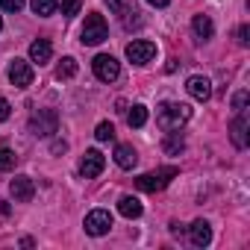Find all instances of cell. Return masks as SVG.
<instances>
[{
	"label": "cell",
	"instance_id": "cell-1",
	"mask_svg": "<svg viewBox=\"0 0 250 250\" xmlns=\"http://www.w3.org/2000/svg\"><path fill=\"white\" fill-rule=\"evenodd\" d=\"M188 118H191V109L186 103H162L156 109V124H159V130H165V133L180 130Z\"/></svg>",
	"mask_w": 250,
	"mask_h": 250
},
{
	"label": "cell",
	"instance_id": "cell-2",
	"mask_svg": "<svg viewBox=\"0 0 250 250\" xmlns=\"http://www.w3.org/2000/svg\"><path fill=\"white\" fill-rule=\"evenodd\" d=\"M59 130V112L56 109H39L33 118H30V133L39 136V139H47Z\"/></svg>",
	"mask_w": 250,
	"mask_h": 250
},
{
	"label": "cell",
	"instance_id": "cell-3",
	"mask_svg": "<svg viewBox=\"0 0 250 250\" xmlns=\"http://www.w3.org/2000/svg\"><path fill=\"white\" fill-rule=\"evenodd\" d=\"M106 36H109L106 18L97 15V12H91L85 18V27H83V44H100V42H106Z\"/></svg>",
	"mask_w": 250,
	"mask_h": 250
},
{
	"label": "cell",
	"instance_id": "cell-4",
	"mask_svg": "<svg viewBox=\"0 0 250 250\" xmlns=\"http://www.w3.org/2000/svg\"><path fill=\"white\" fill-rule=\"evenodd\" d=\"M177 174H180L177 168H162V171H153V174H142V177L136 180V186H139L142 191H162Z\"/></svg>",
	"mask_w": 250,
	"mask_h": 250
},
{
	"label": "cell",
	"instance_id": "cell-5",
	"mask_svg": "<svg viewBox=\"0 0 250 250\" xmlns=\"http://www.w3.org/2000/svg\"><path fill=\"white\" fill-rule=\"evenodd\" d=\"M91 68H94V77H97L100 83H115V80H118V74H121V65H118V59H115V56H109V53H100V56H94Z\"/></svg>",
	"mask_w": 250,
	"mask_h": 250
},
{
	"label": "cell",
	"instance_id": "cell-6",
	"mask_svg": "<svg viewBox=\"0 0 250 250\" xmlns=\"http://www.w3.org/2000/svg\"><path fill=\"white\" fill-rule=\"evenodd\" d=\"M153 56H156V44L147 42V39H136V42L127 44V59L133 65H147Z\"/></svg>",
	"mask_w": 250,
	"mask_h": 250
},
{
	"label": "cell",
	"instance_id": "cell-7",
	"mask_svg": "<svg viewBox=\"0 0 250 250\" xmlns=\"http://www.w3.org/2000/svg\"><path fill=\"white\" fill-rule=\"evenodd\" d=\"M33 77H36V71H33V65H30L27 59H12V62H9V83H12L15 88L33 85Z\"/></svg>",
	"mask_w": 250,
	"mask_h": 250
},
{
	"label": "cell",
	"instance_id": "cell-8",
	"mask_svg": "<svg viewBox=\"0 0 250 250\" xmlns=\"http://www.w3.org/2000/svg\"><path fill=\"white\" fill-rule=\"evenodd\" d=\"M112 229V212L106 209H94L85 215V232L88 235H106Z\"/></svg>",
	"mask_w": 250,
	"mask_h": 250
},
{
	"label": "cell",
	"instance_id": "cell-9",
	"mask_svg": "<svg viewBox=\"0 0 250 250\" xmlns=\"http://www.w3.org/2000/svg\"><path fill=\"white\" fill-rule=\"evenodd\" d=\"M103 168H106V156H103L100 150H85V156H83V162H80V174H83L85 180H94V177H100Z\"/></svg>",
	"mask_w": 250,
	"mask_h": 250
},
{
	"label": "cell",
	"instance_id": "cell-10",
	"mask_svg": "<svg viewBox=\"0 0 250 250\" xmlns=\"http://www.w3.org/2000/svg\"><path fill=\"white\" fill-rule=\"evenodd\" d=\"M9 191H12V197H15L18 203H30L33 194H36V183H33L30 177H15V180L9 183Z\"/></svg>",
	"mask_w": 250,
	"mask_h": 250
},
{
	"label": "cell",
	"instance_id": "cell-11",
	"mask_svg": "<svg viewBox=\"0 0 250 250\" xmlns=\"http://www.w3.org/2000/svg\"><path fill=\"white\" fill-rule=\"evenodd\" d=\"M186 91H188L194 100L206 103V100L212 97V83H209L206 77H188V80H186Z\"/></svg>",
	"mask_w": 250,
	"mask_h": 250
},
{
	"label": "cell",
	"instance_id": "cell-12",
	"mask_svg": "<svg viewBox=\"0 0 250 250\" xmlns=\"http://www.w3.org/2000/svg\"><path fill=\"white\" fill-rule=\"evenodd\" d=\"M188 235H191V244L194 247H206L209 241H212V227H209V221H194L191 227H188Z\"/></svg>",
	"mask_w": 250,
	"mask_h": 250
},
{
	"label": "cell",
	"instance_id": "cell-13",
	"mask_svg": "<svg viewBox=\"0 0 250 250\" xmlns=\"http://www.w3.org/2000/svg\"><path fill=\"white\" fill-rule=\"evenodd\" d=\"M115 162H118V168H124V171L136 168V162H139L136 147H133V145H118V147H115Z\"/></svg>",
	"mask_w": 250,
	"mask_h": 250
},
{
	"label": "cell",
	"instance_id": "cell-14",
	"mask_svg": "<svg viewBox=\"0 0 250 250\" xmlns=\"http://www.w3.org/2000/svg\"><path fill=\"white\" fill-rule=\"evenodd\" d=\"M229 133H232V145H235V147H247V115H244V109H241L238 118L229 124Z\"/></svg>",
	"mask_w": 250,
	"mask_h": 250
},
{
	"label": "cell",
	"instance_id": "cell-15",
	"mask_svg": "<svg viewBox=\"0 0 250 250\" xmlns=\"http://www.w3.org/2000/svg\"><path fill=\"white\" fill-rule=\"evenodd\" d=\"M50 56H53V44H50L47 39H36V42L30 44V62L44 65V62H50Z\"/></svg>",
	"mask_w": 250,
	"mask_h": 250
},
{
	"label": "cell",
	"instance_id": "cell-16",
	"mask_svg": "<svg viewBox=\"0 0 250 250\" xmlns=\"http://www.w3.org/2000/svg\"><path fill=\"white\" fill-rule=\"evenodd\" d=\"M191 27H194V36H197L200 42H209V39H212V33H215V24H212V18H209V15H194Z\"/></svg>",
	"mask_w": 250,
	"mask_h": 250
},
{
	"label": "cell",
	"instance_id": "cell-17",
	"mask_svg": "<svg viewBox=\"0 0 250 250\" xmlns=\"http://www.w3.org/2000/svg\"><path fill=\"white\" fill-rule=\"evenodd\" d=\"M118 212H121L124 218H139L145 209H142V200H139V197H130V194H127V197L118 200Z\"/></svg>",
	"mask_w": 250,
	"mask_h": 250
},
{
	"label": "cell",
	"instance_id": "cell-18",
	"mask_svg": "<svg viewBox=\"0 0 250 250\" xmlns=\"http://www.w3.org/2000/svg\"><path fill=\"white\" fill-rule=\"evenodd\" d=\"M162 150L168 153V156H180L183 150H186V142L180 139V133L174 130V133H168V139L162 142Z\"/></svg>",
	"mask_w": 250,
	"mask_h": 250
},
{
	"label": "cell",
	"instance_id": "cell-19",
	"mask_svg": "<svg viewBox=\"0 0 250 250\" xmlns=\"http://www.w3.org/2000/svg\"><path fill=\"white\" fill-rule=\"evenodd\" d=\"M71 77H77V59L74 56H65L56 65V80H71Z\"/></svg>",
	"mask_w": 250,
	"mask_h": 250
},
{
	"label": "cell",
	"instance_id": "cell-20",
	"mask_svg": "<svg viewBox=\"0 0 250 250\" xmlns=\"http://www.w3.org/2000/svg\"><path fill=\"white\" fill-rule=\"evenodd\" d=\"M127 124H130V127H145V124H147V106H142V103H136L133 109H130V115H127Z\"/></svg>",
	"mask_w": 250,
	"mask_h": 250
},
{
	"label": "cell",
	"instance_id": "cell-21",
	"mask_svg": "<svg viewBox=\"0 0 250 250\" xmlns=\"http://www.w3.org/2000/svg\"><path fill=\"white\" fill-rule=\"evenodd\" d=\"M33 12L39 15V18H47V15H53L56 12V6H59V0H33Z\"/></svg>",
	"mask_w": 250,
	"mask_h": 250
},
{
	"label": "cell",
	"instance_id": "cell-22",
	"mask_svg": "<svg viewBox=\"0 0 250 250\" xmlns=\"http://www.w3.org/2000/svg\"><path fill=\"white\" fill-rule=\"evenodd\" d=\"M106 3H109V9H112L115 15H121V18H127L130 12H136L130 0H106Z\"/></svg>",
	"mask_w": 250,
	"mask_h": 250
},
{
	"label": "cell",
	"instance_id": "cell-23",
	"mask_svg": "<svg viewBox=\"0 0 250 250\" xmlns=\"http://www.w3.org/2000/svg\"><path fill=\"white\" fill-rule=\"evenodd\" d=\"M94 139H97V142H112V139H115V127H112L109 121L97 124V130H94Z\"/></svg>",
	"mask_w": 250,
	"mask_h": 250
},
{
	"label": "cell",
	"instance_id": "cell-24",
	"mask_svg": "<svg viewBox=\"0 0 250 250\" xmlns=\"http://www.w3.org/2000/svg\"><path fill=\"white\" fill-rule=\"evenodd\" d=\"M15 153L9 150V147H0V171H12L15 168Z\"/></svg>",
	"mask_w": 250,
	"mask_h": 250
},
{
	"label": "cell",
	"instance_id": "cell-25",
	"mask_svg": "<svg viewBox=\"0 0 250 250\" xmlns=\"http://www.w3.org/2000/svg\"><path fill=\"white\" fill-rule=\"evenodd\" d=\"M80 6H83V0H62V15L65 18H74L80 12Z\"/></svg>",
	"mask_w": 250,
	"mask_h": 250
},
{
	"label": "cell",
	"instance_id": "cell-26",
	"mask_svg": "<svg viewBox=\"0 0 250 250\" xmlns=\"http://www.w3.org/2000/svg\"><path fill=\"white\" fill-rule=\"evenodd\" d=\"M0 9H6V12H21V9H24V0H0Z\"/></svg>",
	"mask_w": 250,
	"mask_h": 250
},
{
	"label": "cell",
	"instance_id": "cell-27",
	"mask_svg": "<svg viewBox=\"0 0 250 250\" xmlns=\"http://www.w3.org/2000/svg\"><path fill=\"white\" fill-rule=\"evenodd\" d=\"M235 42H238L241 47H247V44H250V27H247V24H241V27H238V39H235Z\"/></svg>",
	"mask_w": 250,
	"mask_h": 250
},
{
	"label": "cell",
	"instance_id": "cell-28",
	"mask_svg": "<svg viewBox=\"0 0 250 250\" xmlns=\"http://www.w3.org/2000/svg\"><path fill=\"white\" fill-rule=\"evenodd\" d=\"M244 106H247V91H238V94L232 97V109H235V112H241Z\"/></svg>",
	"mask_w": 250,
	"mask_h": 250
},
{
	"label": "cell",
	"instance_id": "cell-29",
	"mask_svg": "<svg viewBox=\"0 0 250 250\" xmlns=\"http://www.w3.org/2000/svg\"><path fill=\"white\" fill-rule=\"evenodd\" d=\"M12 115V106H9V100H3V97H0V121H6Z\"/></svg>",
	"mask_w": 250,
	"mask_h": 250
},
{
	"label": "cell",
	"instance_id": "cell-30",
	"mask_svg": "<svg viewBox=\"0 0 250 250\" xmlns=\"http://www.w3.org/2000/svg\"><path fill=\"white\" fill-rule=\"evenodd\" d=\"M147 3H150V6H156V9H162V6H168V3H171V0H147Z\"/></svg>",
	"mask_w": 250,
	"mask_h": 250
},
{
	"label": "cell",
	"instance_id": "cell-31",
	"mask_svg": "<svg viewBox=\"0 0 250 250\" xmlns=\"http://www.w3.org/2000/svg\"><path fill=\"white\" fill-rule=\"evenodd\" d=\"M0 30H3V18H0Z\"/></svg>",
	"mask_w": 250,
	"mask_h": 250
}]
</instances>
